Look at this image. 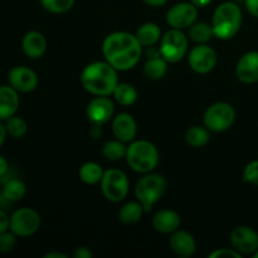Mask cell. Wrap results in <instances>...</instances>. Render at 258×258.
<instances>
[{
	"mask_svg": "<svg viewBox=\"0 0 258 258\" xmlns=\"http://www.w3.org/2000/svg\"><path fill=\"white\" fill-rule=\"evenodd\" d=\"M143 2L150 7H163L168 3V0H143Z\"/></svg>",
	"mask_w": 258,
	"mask_h": 258,
	"instance_id": "cell-40",
	"label": "cell"
},
{
	"mask_svg": "<svg viewBox=\"0 0 258 258\" xmlns=\"http://www.w3.org/2000/svg\"><path fill=\"white\" fill-rule=\"evenodd\" d=\"M112 131L117 140L122 143H131L135 140L136 133H138L136 121L130 113H118L112 121Z\"/></svg>",
	"mask_w": 258,
	"mask_h": 258,
	"instance_id": "cell-15",
	"label": "cell"
},
{
	"mask_svg": "<svg viewBox=\"0 0 258 258\" xmlns=\"http://www.w3.org/2000/svg\"><path fill=\"white\" fill-rule=\"evenodd\" d=\"M19 107L18 91L12 86H0V120H8Z\"/></svg>",
	"mask_w": 258,
	"mask_h": 258,
	"instance_id": "cell-19",
	"label": "cell"
},
{
	"mask_svg": "<svg viewBox=\"0 0 258 258\" xmlns=\"http://www.w3.org/2000/svg\"><path fill=\"white\" fill-rule=\"evenodd\" d=\"M236 76L241 82L254 83L258 81V52H248L241 57L236 67Z\"/></svg>",
	"mask_w": 258,
	"mask_h": 258,
	"instance_id": "cell-16",
	"label": "cell"
},
{
	"mask_svg": "<svg viewBox=\"0 0 258 258\" xmlns=\"http://www.w3.org/2000/svg\"><path fill=\"white\" fill-rule=\"evenodd\" d=\"M101 134H102V131H101V125H92V127H91L90 130V135L92 136L93 139H98L101 136Z\"/></svg>",
	"mask_w": 258,
	"mask_h": 258,
	"instance_id": "cell-39",
	"label": "cell"
},
{
	"mask_svg": "<svg viewBox=\"0 0 258 258\" xmlns=\"http://www.w3.org/2000/svg\"><path fill=\"white\" fill-rule=\"evenodd\" d=\"M253 257H254V258H258V249L253 253Z\"/></svg>",
	"mask_w": 258,
	"mask_h": 258,
	"instance_id": "cell-44",
	"label": "cell"
},
{
	"mask_svg": "<svg viewBox=\"0 0 258 258\" xmlns=\"http://www.w3.org/2000/svg\"><path fill=\"white\" fill-rule=\"evenodd\" d=\"M10 227V218L4 211L0 209V233H4L9 229Z\"/></svg>",
	"mask_w": 258,
	"mask_h": 258,
	"instance_id": "cell-35",
	"label": "cell"
},
{
	"mask_svg": "<svg viewBox=\"0 0 258 258\" xmlns=\"http://www.w3.org/2000/svg\"><path fill=\"white\" fill-rule=\"evenodd\" d=\"M40 227V217L32 208H20L10 217V232L17 237L33 236Z\"/></svg>",
	"mask_w": 258,
	"mask_h": 258,
	"instance_id": "cell-9",
	"label": "cell"
},
{
	"mask_svg": "<svg viewBox=\"0 0 258 258\" xmlns=\"http://www.w3.org/2000/svg\"><path fill=\"white\" fill-rule=\"evenodd\" d=\"M113 102L108 98V96H96L90 101L86 110L88 121L92 125H101L108 122L113 115Z\"/></svg>",
	"mask_w": 258,
	"mask_h": 258,
	"instance_id": "cell-12",
	"label": "cell"
},
{
	"mask_svg": "<svg viewBox=\"0 0 258 258\" xmlns=\"http://www.w3.org/2000/svg\"><path fill=\"white\" fill-rule=\"evenodd\" d=\"M103 173H105V171H103L102 166H101L100 164L90 161V163H86L81 166L80 178L85 184L95 185V184L101 183Z\"/></svg>",
	"mask_w": 258,
	"mask_h": 258,
	"instance_id": "cell-24",
	"label": "cell"
},
{
	"mask_svg": "<svg viewBox=\"0 0 258 258\" xmlns=\"http://www.w3.org/2000/svg\"><path fill=\"white\" fill-rule=\"evenodd\" d=\"M169 244L171 251L181 257L191 256L197 249V243L193 236L185 231H175L171 233Z\"/></svg>",
	"mask_w": 258,
	"mask_h": 258,
	"instance_id": "cell-20",
	"label": "cell"
},
{
	"mask_svg": "<svg viewBox=\"0 0 258 258\" xmlns=\"http://www.w3.org/2000/svg\"><path fill=\"white\" fill-rule=\"evenodd\" d=\"M8 78H9L10 86L15 88L18 92H32L38 86L37 73L24 66H17L12 68Z\"/></svg>",
	"mask_w": 258,
	"mask_h": 258,
	"instance_id": "cell-14",
	"label": "cell"
},
{
	"mask_svg": "<svg viewBox=\"0 0 258 258\" xmlns=\"http://www.w3.org/2000/svg\"><path fill=\"white\" fill-rule=\"evenodd\" d=\"M13 232H4L0 233V253H8L14 249L15 243H17V238Z\"/></svg>",
	"mask_w": 258,
	"mask_h": 258,
	"instance_id": "cell-32",
	"label": "cell"
},
{
	"mask_svg": "<svg viewBox=\"0 0 258 258\" xmlns=\"http://www.w3.org/2000/svg\"><path fill=\"white\" fill-rule=\"evenodd\" d=\"M188 62L191 70L201 75H206L213 71L217 63V54L213 48L207 44H199L190 50Z\"/></svg>",
	"mask_w": 258,
	"mask_h": 258,
	"instance_id": "cell-11",
	"label": "cell"
},
{
	"mask_svg": "<svg viewBox=\"0 0 258 258\" xmlns=\"http://www.w3.org/2000/svg\"><path fill=\"white\" fill-rule=\"evenodd\" d=\"M212 0H190V3H193L197 8H204L211 3Z\"/></svg>",
	"mask_w": 258,
	"mask_h": 258,
	"instance_id": "cell-42",
	"label": "cell"
},
{
	"mask_svg": "<svg viewBox=\"0 0 258 258\" xmlns=\"http://www.w3.org/2000/svg\"><path fill=\"white\" fill-rule=\"evenodd\" d=\"M7 135H8L7 127H5V125H3V123L0 122V148H2L3 144L5 143V140H7Z\"/></svg>",
	"mask_w": 258,
	"mask_h": 258,
	"instance_id": "cell-41",
	"label": "cell"
},
{
	"mask_svg": "<svg viewBox=\"0 0 258 258\" xmlns=\"http://www.w3.org/2000/svg\"><path fill=\"white\" fill-rule=\"evenodd\" d=\"M113 97L120 105L130 106L138 100V91L130 83H118L113 91Z\"/></svg>",
	"mask_w": 258,
	"mask_h": 258,
	"instance_id": "cell-27",
	"label": "cell"
},
{
	"mask_svg": "<svg viewBox=\"0 0 258 258\" xmlns=\"http://www.w3.org/2000/svg\"><path fill=\"white\" fill-rule=\"evenodd\" d=\"M127 146H125V143L120 140L107 141L102 146V155L110 161H118L126 156Z\"/></svg>",
	"mask_w": 258,
	"mask_h": 258,
	"instance_id": "cell-29",
	"label": "cell"
},
{
	"mask_svg": "<svg viewBox=\"0 0 258 258\" xmlns=\"http://www.w3.org/2000/svg\"><path fill=\"white\" fill-rule=\"evenodd\" d=\"M0 191H2V180H0Z\"/></svg>",
	"mask_w": 258,
	"mask_h": 258,
	"instance_id": "cell-45",
	"label": "cell"
},
{
	"mask_svg": "<svg viewBox=\"0 0 258 258\" xmlns=\"http://www.w3.org/2000/svg\"><path fill=\"white\" fill-rule=\"evenodd\" d=\"M180 216L171 209H163L158 212L153 218V227L156 232L170 234L178 231L180 227Z\"/></svg>",
	"mask_w": 258,
	"mask_h": 258,
	"instance_id": "cell-18",
	"label": "cell"
},
{
	"mask_svg": "<svg viewBox=\"0 0 258 258\" xmlns=\"http://www.w3.org/2000/svg\"><path fill=\"white\" fill-rule=\"evenodd\" d=\"M125 159L134 171L148 174L158 166L159 151L150 141L134 140L127 146Z\"/></svg>",
	"mask_w": 258,
	"mask_h": 258,
	"instance_id": "cell-4",
	"label": "cell"
},
{
	"mask_svg": "<svg viewBox=\"0 0 258 258\" xmlns=\"http://www.w3.org/2000/svg\"><path fill=\"white\" fill-rule=\"evenodd\" d=\"M40 3L47 12L54 13V14L67 13L75 5V0H40Z\"/></svg>",
	"mask_w": 258,
	"mask_h": 258,
	"instance_id": "cell-31",
	"label": "cell"
},
{
	"mask_svg": "<svg viewBox=\"0 0 258 258\" xmlns=\"http://www.w3.org/2000/svg\"><path fill=\"white\" fill-rule=\"evenodd\" d=\"M81 83L93 96H110L118 85L117 70L107 60L86 66L81 73Z\"/></svg>",
	"mask_w": 258,
	"mask_h": 258,
	"instance_id": "cell-2",
	"label": "cell"
},
{
	"mask_svg": "<svg viewBox=\"0 0 258 258\" xmlns=\"http://www.w3.org/2000/svg\"><path fill=\"white\" fill-rule=\"evenodd\" d=\"M27 193V186L19 179H10L7 180L3 188L2 196L7 199L8 202H17L20 201Z\"/></svg>",
	"mask_w": 258,
	"mask_h": 258,
	"instance_id": "cell-25",
	"label": "cell"
},
{
	"mask_svg": "<svg viewBox=\"0 0 258 258\" xmlns=\"http://www.w3.org/2000/svg\"><path fill=\"white\" fill-rule=\"evenodd\" d=\"M145 211L140 202H128L121 207L118 212V219L123 224H135L140 221Z\"/></svg>",
	"mask_w": 258,
	"mask_h": 258,
	"instance_id": "cell-23",
	"label": "cell"
},
{
	"mask_svg": "<svg viewBox=\"0 0 258 258\" xmlns=\"http://www.w3.org/2000/svg\"><path fill=\"white\" fill-rule=\"evenodd\" d=\"M143 45L135 34L127 32H115L108 34L102 43L105 59L117 71L133 70L141 57Z\"/></svg>",
	"mask_w": 258,
	"mask_h": 258,
	"instance_id": "cell-1",
	"label": "cell"
},
{
	"mask_svg": "<svg viewBox=\"0 0 258 258\" xmlns=\"http://www.w3.org/2000/svg\"><path fill=\"white\" fill-rule=\"evenodd\" d=\"M166 180L159 174L148 173L138 181L135 186V196L143 204L145 213H149L154 204L161 199L166 190Z\"/></svg>",
	"mask_w": 258,
	"mask_h": 258,
	"instance_id": "cell-5",
	"label": "cell"
},
{
	"mask_svg": "<svg viewBox=\"0 0 258 258\" xmlns=\"http://www.w3.org/2000/svg\"><path fill=\"white\" fill-rule=\"evenodd\" d=\"M160 54L165 60L176 63L185 57L188 52V38L180 29L171 28L161 37Z\"/></svg>",
	"mask_w": 258,
	"mask_h": 258,
	"instance_id": "cell-8",
	"label": "cell"
},
{
	"mask_svg": "<svg viewBox=\"0 0 258 258\" xmlns=\"http://www.w3.org/2000/svg\"><path fill=\"white\" fill-rule=\"evenodd\" d=\"M198 9L193 3H179L173 5L166 14V22L175 29H186L196 23Z\"/></svg>",
	"mask_w": 258,
	"mask_h": 258,
	"instance_id": "cell-10",
	"label": "cell"
},
{
	"mask_svg": "<svg viewBox=\"0 0 258 258\" xmlns=\"http://www.w3.org/2000/svg\"><path fill=\"white\" fill-rule=\"evenodd\" d=\"M243 180L258 186V160L252 161L246 166L243 173Z\"/></svg>",
	"mask_w": 258,
	"mask_h": 258,
	"instance_id": "cell-33",
	"label": "cell"
},
{
	"mask_svg": "<svg viewBox=\"0 0 258 258\" xmlns=\"http://www.w3.org/2000/svg\"><path fill=\"white\" fill-rule=\"evenodd\" d=\"M239 258L241 257V253L236 249H231V248H218L216 251H213L212 253H209V258Z\"/></svg>",
	"mask_w": 258,
	"mask_h": 258,
	"instance_id": "cell-34",
	"label": "cell"
},
{
	"mask_svg": "<svg viewBox=\"0 0 258 258\" xmlns=\"http://www.w3.org/2000/svg\"><path fill=\"white\" fill-rule=\"evenodd\" d=\"M44 258H67V256L60 252H49V253L44 254Z\"/></svg>",
	"mask_w": 258,
	"mask_h": 258,
	"instance_id": "cell-43",
	"label": "cell"
},
{
	"mask_svg": "<svg viewBox=\"0 0 258 258\" xmlns=\"http://www.w3.org/2000/svg\"><path fill=\"white\" fill-rule=\"evenodd\" d=\"M236 111L227 102L213 103L204 112V126L213 133H223L233 125Z\"/></svg>",
	"mask_w": 258,
	"mask_h": 258,
	"instance_id": "cell-7",
	"label": "cell"
},
{
	"mask_svg": "<svg viewBox=\"0 0 258 258\" xmlns=\"http://www.w3.org/2000/svg\"><path fill=\"white\" fill-rule=\"evenodd\" d=\"M168 60L164 59L161 55L149 58L148 62L144 66V73L149 80L159 81L165 77L168 73Z\"/></svg>",
	"mask_w": 258,
	"mask_h": 258,
	"instance_id": "cell-22",
	"label": "cell"
},
{
	"mask_svg": "<svg viewBox=\"0 0 258 258\" xmlns=\"http://www.w3.org/2000/svg\"><path fill=\"white\" fill-rule=\"evenodd\" d=\"M244 4L249 14L258 18V0H244Z\"/></svg>",
	"mask_w": 258,
	"mask_h": 258,
	"instance_id": "cell-36",
	"label": "cell"
},
{
	"mask_svg": "<svg viewBox=\"0 0 258 258\" xmlns=\"http://www.w3.org/2000/svg\"><path fill=\"white\" fill-rule=\"evenodd\" d=\"M8 173V161L4 156L0 155V178H4Z\"/></svg>",
	"mask_w": 258,
	"mask_h": 258,
	"instance_id": "cell-38",
	"label": "cell"
},
{
	"mask_svg": "<svg viewBox=\"0 0 258 258\" xmlns=\"http://www.w3.org/2000/svg\"><path fill=\"white\" fill-rule=\"evenodd\" d=\"M242 25L241 8L233 2H224L214 10L212 28L214 37L228 40L238 33Z\"/></svg>",
	"mask_w": 258,
	"mask_h": 258,
	"instance_id": "cell-3",
	"label": "cell"
},
{
	"mask_svg": "<svg viewBox=\"0 0 258 258\" xmlns=\"http://www.w3.org/2000/svg\"><path fill=\"white\" fill-rule=\"evenodd\" d=\"M231 244L239 253H254L258 249V234L252 228L239 226L232 231Z\"/></svg>",
	"mask_w": 258,
	"mask_h": 258,
	"instance_id": "cell-13",
	"label": "cell"
},
{
	"mask_svg": "<svg viewBox=\"0 0 258 258\" xmlns=\"http://www.w3.org/2000/svg\"><path fill=\"white\" fill-rule=\"evenodd\" d=\"M213 28L208 23H194L189 29V37L198 44H206L213 38Z\"/></svg>",
	"mask_w": 258,
	"mask_h": 258,
	"instance_id": "cell-28",
	"label": "cell"
},
{
	"mask_svg": "<svg viewBox=\"0 0 258 258\" xmlns=\"http://www.w3.org/2000/svg\"><path fill=\"white\" fill-rule=\"evenodd\" d=\"M135 35L143 47H153L160 40L161 30L155 23H145L136 30Z\"/></svg>",
	"mask_w": 258,
	"mask_h": 258,
	"instance_id": "cell-21",
	"label": "cell"
},
{
	"mask_svg": "<svg viewBox=\"0 0 258 258\" xmlns=\"http://www.w3.org/2000/svg\"><path fill=\"white\" fill-rule=\"evenodd\" d=\"M209 130L202 126H191L185 133V141L191 148H202L209 143Z\"/></svg>",
	"mask_w": 258,
	"mask_h": 258,
	"instance_id": "cell-26",
	"label": "cell"
},
{
	"mask_svg": "<svg viewBox=\"0 0 258 258\" xmlns=\"http://www.w3.org/2000/svg\"><path fill=\"white\" fill-rule=\"evenodd\" d=\"M22 48L27 57L32 58V59H38L47 50V39L40 32L32 30L23 37Z\"/></svg>",
	"mask_w": 258,
	"mask_h": 258,
	"instance_id": "cell-17",
	"label": "cell"
},
{
	"mask_svg": "<svg viewBox=\"0 0 258 258\" xmlns=\"http://www.w3.org/2000/svg\"><path fill=\"white\" fill-rule=\"evenodd\" d=\"M100 184L105 198L113 203L123 201L127 196L128 188H130V183H128L126 174L118 169L105 170Z\"/></svg>",
	"mask_w": 258,
	"mask_h": 258,
	"instance_id": "cell-6",
	"label": "cell"
},
{
	"mask_svg": "<svg viewBox=\"0 0 258 258\" xmlns=\"http://www.w3.org/2000/svg\"><path fill=\"white\" fill-rule=\"evenodd\" d=\"M5 127H7L8 135H10L14 139H20L27 134L28 126L27 122L23 120L19 116H12L7 120V123H5Z\"/></svg>",
	"mask_w": 258,
	"mask_h": 258,
	"instance_id": "cell-30",
	"label": "cell"
},
{
	"mask_svg": "<svg viewBox=\"0 0 258 258\" xmlns=\"http://www.w3.org/2000/svg\"><path fill=\"white\" fill-rule=\"evenodd\" d=\"M75 257L76 258H92L93 253L91 252L90 248L87 247H78L75 251Z\"/></svg>",
	"mask_w": 258,
	"mask_h": 258,
	"instance_id": "cell-37",
	"label": "cell"
}]
</instances>
